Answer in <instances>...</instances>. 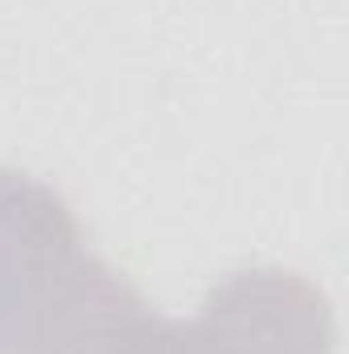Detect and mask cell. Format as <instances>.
Listing matches in <instances>:
<instances>
[{
	"instance_id": "2",
	"label": "cell",
	"mask_w": 349,
	"mask_h": 354,
	"mask_svg": "<svg viewBox=\"0 0 349 354\" xmlns=\"http://www.w3.org/2000/svg\"><path fill=\"white\" fill-rule=\"evenodd\" d=\"M193 330L201 354H333L325 292L283 268H247L218 280Z\"/></svg>"
},
{
	"instance_id": "1",
	"label": "cell",
	"mask_w": 349,
	"mask_h": 354,
	"mask_svg": "<svg viewBox=\"0 0 349 354\" xmlns=\"http://www.w3.org/2000/svg\"><path fill=\"white\" fill-rule=\"evenodd\" d=\"M140 305L58 189L0 165V354H90Z\"/></svg>"
}]
</instances>
